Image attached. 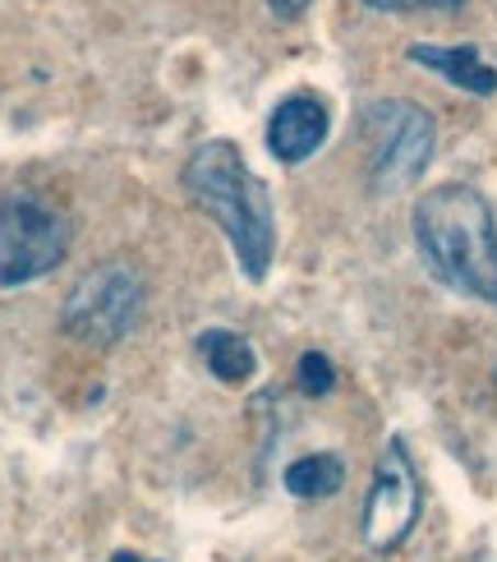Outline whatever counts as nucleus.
<instances>
[{
  "label": "nucleus",
  "mask_w": 497,
  "mask_h": 562,
  "mask_svg": "<svg viewBox=\"0 0 497 562\" xmlns=\"http://www.w3.org/2000/svg\"><path fill=\"white\" fill-rule=\"evenodd\" d=\"M327 138V106L314 98V92H295L286 98L272 121H268V148L276 161H286V167H300V161H309Z\"/></svg>",
  "instance_id": "obj_7"
},
{
  "label": "nucleus",
  "mask_w": 497,
  "mask_h": 562,
  "mask_svg": "<svg viewBox=\"0 0 497 562\" xmlns=\"http://www.w3.org/2000/svg\"><path fill=\"white\" fill-rule=\"evenodd\" d=\"M341 484H346V465H341V457H331V452H314V457H300V461L286 465V488L304 503L331 498Z\"/></svg>",
  "instance_id": "obj_10"
},
{
  "label": "nucleus",
  "mask_w": 497,
  "mask_h": 562,
  "mask_svg": "<svg viewBox=\"0 0 497 562\" xmlns=\"http://www.w3.org/2000/svg\"><path fill=\"white\" fill-rule=\"evenodd\" d=\"M419 503H423V494H419V475L410 465V452L400 438H392L383 461H377V471H373L369 498H364V517H360L364 544L373 553L400 549L419 521Z\"/></svg>",
  "instance_id": "obj_6"
},
{
  "label": "nucleus",
  "mask_w": 497,
  "mask_h": 562,
  "mask_svg": "<svg viewBox=\"0 0 497 562\" xmlns=\"http://www.w3.org/2000/svg\"><path fill=\"white\" fill-rule=\"evenodd\" d=\"M415 245L438 281L497 304V222L470 184H438L415 203Z\"/></svg>",
  "instance_id": "obj_2"
},
{
  "label": "nucleus",
  "mask_w": 497,
  "mask_h": 562,
  "mask_svg": "<svg viewBox=\"0 0 497 562\" xmlns=\"http://www.w3.org/2000/svg\"><path fill=\"white\" fill-rule=\"evenodd\" d=\"M364 134L373 144V190L396 194L415 184L433 161L438 125L419 102L406 98H383L364 111Z\"/></svg>",
  "instance_id": "obj_3"
},
{
  "label": "nucleus",
  "mask_w": 497,
  "mask_h": 562,
  "mask_svg": "<svg viewBox=\"0 0 497 562\" xmlns=\"http://www.w3.org/2000/svg\"><path fill=\"white\" fill-rule=\"evenodd\" d=\"M69 254V226L37 194L0 199V286L37 281Z\"/></svg>",
  "instance_id": "obj_5"
},
{
  "label": "nucleus",
  "mask_w": 497,
  "mask_h": 562,
  "mask_svg": "<svg viewBox=\"0 0 497 562\" xmlns=\"http://www.w3.org/2000/svg\"><path fill=\"white\" fill-rule=\"evenodd\" d=\"M111 562H144V558H134V553H115Z\"/></svg>",
  "instance_id": "obj_14"
},
{
  "label": "nucleus",
  "mask_w": 497,
  "mask_h": 562,
  "mask_svg": "<svg viewBox=\"0 0 497 562\" xmlns=\"http://www.w3.org/2000/svg\"><path fill=\"white\" fill-rule=\"evenodd\" d=\"M144 314V281L129 263H98L88 268L75 291L65 295V333L88 346H115L129 337V327Z\"/></svg>",
  "instance_id": "obj_4"
},
{
  "label": "nucleus",
  "mask_w": 497,
  "mask_h": 562,
  "mask_svg": "<svg viewBox=\"0 0 497 562\" xmlns=\"http://www.w3.org/2000/svg\"><path fill=\"white\" fill-rule=\"evenodd\" d=\"M272 5V14H281V19H300L304 10H309V0H268Z\"/></svg>",
  "instance_id": "obj_13"
},
{
  "label": "nucleus",
  "mask_w": 497,
  "mask_h": 562,
  "mask_svg": "<svg viewBox=\"0 0 497 562\" xmlns=\"http://www.w3.org/2000/svg\"><path fill=\"white\" fill-rule=\"evenodd\" d=\"M199 356L212 369V379H222L230 387L235 383H249L253 369H258L253 346L240 333H230V327H207V333H199Z\"/></svg>",
  "instance_id": "obj_9"
},
{
  "label": "nucleus",
  "mask_w": 497,
  "mask_h": 562,
  "mask_svg": "<svg viewBox=\"0 0 497 562\" xmlns=\"http://www.w3.org/2000/svg\"><path fill=\"white\" fill-rule=\"evenodd\" d=\"M410 60L433 69V75H442L447 83H456L465 92H475V98H493L497 92V69L479 56V46H433V42H415L410 46Z\"/></svg>",
  "instance_id": "obj_8"
},
{
  "label": "nucleus",
  "mask_w": 497,
  "mask_h": 562,
  "mask_svg": "<svg viewBox=\"0 0 497 562\" xmlns=\"http://www.w3.org/2000/svg\"><path fill=\"white\" fill-rule=\"evenodd\" d=\"M373 10H387V14H419V10H461L465 0H364Z\"/></svg>",
  "instance_id": "obj_12"
},
{
  "label": "nucleus",
  "mask_w": 497,
  "mask_h": 562,
  "mask_svg": "<svg viewBox=\"0 0 497 562\" xmlns=\"http://www.w3.org/2000/svg\"><path fill=\"white\" fill-rule=\"evenodd\" d=\"M184 194L226 231L240 272L249 281H263L276 254L272 199L268 184L245 167V157L230 138H212V144L194 148V157L184 161Z\"/></svg>",
  "instance_id": "obj_1"
},
{
  "label": "nucleus",
  "mask_w": 497,
  "mask_h": 562,
  "mask_svg": "<svg viewBox=\"0 0 497 562\" xmlns=\"http://www.w3.org/2000/svg\"><path fill=\"white\" fill-rule=\"evenodd\" d=\"M331 383H337V369H331L327 356H318V350H309V356H300V387L309 396H327Z\"/></svg>",
  "instance_id": "obj_11"
}]
</instances>
